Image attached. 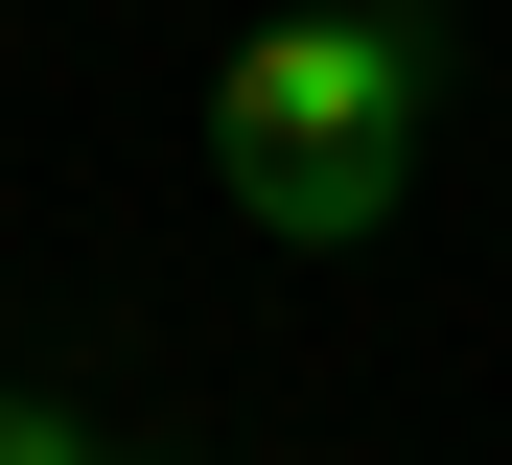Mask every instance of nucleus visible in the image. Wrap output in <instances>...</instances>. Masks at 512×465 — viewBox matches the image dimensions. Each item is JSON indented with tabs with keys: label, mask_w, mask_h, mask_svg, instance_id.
<instances>
[{
	"label": "nucleus",
	"mask_w": 512,
	"mask_h": 465,
	"mask_svg": "<svg viewBox=\"0 0 512 465\" xmlns=\"http://www.w3.org/2000/svg\"><path fill=\"white\" fill-rule=\"evenodd\" d=\"M419 93H443V0H303V24H256L210 70V163L280 256H350V233H396Z\"/></svg>",
	"instance_id": "nucleus-1"
},
{
	"label": "nucleus",
	"mask_w": 512,
	"mask_h": 465,
	"mask_svg": "<svg viewBox=\"0 0 512 465\" xmlns=\"http://www.w3.org/2000/svg\"><path fill=\"white\" fill-rule=\"evenodd\" d=\"M0 465H117V419L94 396H0Z\"/></svg>",
	"instance_id": "nucleus-2"
}]
</instances>
